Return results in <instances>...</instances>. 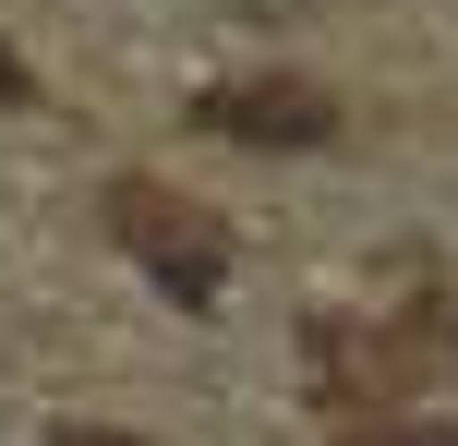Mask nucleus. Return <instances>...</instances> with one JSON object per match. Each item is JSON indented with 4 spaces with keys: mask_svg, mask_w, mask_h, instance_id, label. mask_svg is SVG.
<instances>
[{
    "mask_svg": "<svg viewBox=\"0 0 458 446\" xmlns=\"http://www.w3.org/2000/svg\"><path fill=\"white\" fill-rule=\"evenodd\" d=\"M48 446H157V434H121V423H61Z\"/></svg>",
    "mask_w": 458,
    "mask_h": 446,
    "instance_id": "nucleus-4",
    "label": "nucleus"
},
{
    "mask_svg": "<svg viewBox=\"0 0 458 446\" xmlns=\"http://www.w3.org/2000/svg\"><path fill=\"white\" fill-rule=\"evenodd\" d=\"M338 446H458V423H350Z\"/></svg>",
    "mask_w": 458,
    "mask_h": 446,
    "instance_id": "nucleus-3",
    "label": "nucleus"
},
{
    "mask_svg": "<svg viewBox=\"0 0 458 446\" xmlns=\"http://www.w3.org/2000/svg\"><path fill=\"white\" fill-rule=\"evenodd\" d=\"M0 109H37V72H24V48H0Z\"/></svg>",
    "mask_w": 458,
    "mask_h": 446,
    "instance_id": "nucleus-5",
    "label": "nucleus"
},
{
    "mask_svg": "<svg viewBox=\"0 0 458 446\" xmlns=\"http://www.w3.org/2000/svg\"><path fill=\"white\" fill-rule=\"evenodd\" d=\"M109 230H121V254H133L182 314H217V290H229V230H217L206 206H182V193H157V181H109Z\"/></svg>",
    "mask_w": 458,
    "mask_h": 446,
    "instance_id": "nucleus-1",
    "label": "nucleus"
},
{
    "mask_svg": "<svg viewBox=\"0 0 458 446\" xmlns=\"http://www.w3.org/2000/svg\"><path fill=\"white\" fill-rule=\"evenodd\" d=\"M217 145H338V97L314 85V72H253V85H217L206 109Z\"/></svg>",
    "mask_w": 458,
    "mask_h": 446,
    "instance_id": "nucleus-2",
    "label": "nucleus"
}]
</instances>
